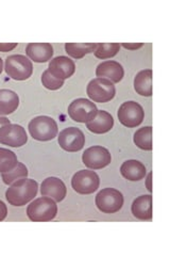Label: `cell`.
Returning a JSON list of instances; mask_svg holds the SVG:
<instances>
[{
  "instance_id": "cell-25",
  "label": "cell",
  "mask_w": 170,
  "mask_h": 256,
  "mask_svg": "<svg viewBox=\"0 0 170 256\" xmlns=\"http://www.w3.org/2000/svg\"><path fill=\"white\" fill-rule=\"evenodd\" d=\"M27 176H28L27 166L21 162H18L17 164H16V166L14 168L13 170L7 171V172H3L1 174L3 182L6 184V185H10V184L14 182L15 180H17L25 178H27Z\"/></svg>"
},
{
  "instance_id": "cell-11",
  "label": "cell",
  "mask_w": 170,
  "mask_h": 256,
  "mask_svg": "<svg viewBox=\"0 0 170 256\" xmlns=\"http://www.w3.org/2000/svg\"><path fill=\"white\" fill-rule=\"evenodd\" d=\"M28 141L25 128L17 124H6L0 128V143L12 148H20Z\"/></svg>"
},
{
  "instance_id": "cell-10",
  "label": "cell",
  "mask_w": 170,
  "mask_h": 256,
  "mask_svg": "<svg viewBox=\"0 0 170 256\" xmlns=\"http://www.w3.org/2000/svg\"><path fill=\"white\" fill-rule=\"evenodd\" d=\"M111 160L112 156L109 150L100 146H95L86 148L82 155L83 164L93 170L105 168L111 164Z\"/></svg>"
},
{
  "instance_id": "cell-9",
  "label": "cell",
  "mask_w": 170,
  "mask_h": 256,
  "mask_svg": "<svg viewBox=\"0 0 170 256\" xmlns=\"http://www.w3.org/2000/svg\"><path fill=\"white\" fill-rule=\"evenodd\" d=\"M145 112L139 102L129 100L119 107L118 118L119 122L127 127L139 126L144 120Z\"/></svg>"
},
{
  "instance_id": "cell-1",
  "label": "cell",
  "mask_w": 170,
  "mask_h": 256,
  "mask_svg": "<svg viewBox=\"0 0 170 256\" xmlns=\"http://www.w3.org/2000/svg\"><path fill=\"white\" fill-rule=\"evenodd\" d=\"M38 184L34 180L20 178L13 182L5 192V198L13 206H23L37 194Z\"/></svg>"
},
{
  "instance_id": "cell-19",
  "label": "cell",
  "mask_w": 170,
  "mask_h": 256,
  "mask_svg": "<svg viewBox=\"0 0 170 256\" xmlns=\"http://www.w3.org/2000/svg\"><path fill=\"white\" fill-rule=\"evenodd\" d=\"M120 173L127 180L137 182L145 178L147 170H146V166L139 160L131 159L127 160V162L121 164Z\"/></svg>"
},
{
  "instance_id": "cell-28",
  "label": "cell",
  "mask_w": 170,
  "mask_h": 256,
  "mask_svg": "<svg viewBox=\"0 0 170 256\" xmlns=\"http://www.w3.org/2000/svg\"><path fill=\"white\" fill-rule=\"evenodd\" d=\"M16 46H17V43H0V52H11Z\"/></svg>"
},
{
  "instance_id": "cell-30",
  "label": "cell",
  "mask_w": 170,
  "mask_h": 256,
  "mask_svg": "<svg viewBox=\"0 0 170 256\" xmlns=\"http://www.w3.org/2000/svg\"><path fill=\"white\" fill-rule=\"evenodd\" d=\"M121 45L128 48V50H137V48H141L144 44L143 43H123Z\"/></svg>"
},
{
  "instance_id": "cell-17",
  "label": "cell",
  "mask_w": 170,
  "mask_h": 256,
  "mask_svg": "<svg viewBox=\"0 0 170 256\" xmlns=\"http://www.w3.org/2000/svg\"><path fill=\"white\" fill-rule=\"evenodd\" d=\"M28 57L35 62H47L53 54V47L49 43H29L26 47Z\"/></svg>"
},
{
  "instance_id": "cell-12",
  "label": "cell",
  "mask_w": 170,
  "mask_h": 256,
  "mask_svg": "<svg viewBox=\"0 0 170 256\" xmlns=\"http://www.w3.org/2000/svg\"><path fill=\"white\" fill-rule=\"evenodd\" d=\"M58 141L63 150L67 152H78L84 146L85 136L80 128L67 127L60 132Z\"/></svg>"
},
{
  "instance_id": "cell-2",
  "label": "cell",
  "mask_w": 170,
  "mask_h": 256,
  "mask_svg": "<svg viewBox=\"0 0 170 256\" xmlns=\"http://www.w3.org/2000/svg\"><path fill=\"white\" fill-rule=\"evenodd\" d=\"M58 206L51 198L42 196L35 198L27 208V216L31 221L47 222L55 218Z\"/></svg>"
},
{
  "instance_id": "cell-20",
  "label": "cell",
  "mask_w": 170,
  "mask_h": 256,
  "mask_svg": "<svg viewBox=\"0 0 170 256\" xmlns=\"http://www.w3.org/2000/svg\"><path fill=\"white\" fill-rule=\"evenodd\" d=\"M19 105V98L12 90H0V116L10 114L17 109Z\"/></svg>"
},
{
  "instance_id": "cell-27",
  "label": "cell",
  "mask_w": 170,
  "mask_h": 256,
  "mask_svg": "<svg viewBox=\"0 0 170 256\" xmlns=\"http://www.w3.org/2000/svg\"><path fill=\"white\" fill-rule=\"evenodd\" d=\"M42 82L45 86V88L49 90H58L61 89L64 84V80L59 79L51 75V73L48 70H44L42 75Z\"/></svg>"
},
{
  "instance_id": "cell-16",
  "label": "cell",
  "mask_w": 170,
  "mask_h": 256,
  "mask_svg": "<svg viewBox=\"0 0 170 256\" xmlns=\"http://www.w3.org/2000/svg\"><path fill=\"white\" fill-rule=\"evenodd\" d=\"M114 126V118L104 110H98L96 116L86 123L88 130L94 134H105L110 132Z\"/></svg>"
},
{
  "instance_id": "cell-33",
  "label": "cell",
  "mask_w": 170,
  "mask_h": 256,
  "mask_svg": "<svg viewBox=\"0 0 170 256\" xmlns=\"http://www.w3.org/2000/svg\"><path fill=\"white\" fill-rule=\"evenodd\" d=\"M2 68H3V61L1 58H0V73L2 72Z\"/></svg>"
},
{
  "instance_id": "cell-14",
  "label": "cell",
  "mask_w": 170,
  "mask_h": 256,
  "mask_svg": "<svg viewBox=\"0 0 170 256\" xmlns=\"http://www.w3.org/2000/svg\"><path fill=\"white\" fill-rule=\"evenodd\" d=\"M40 194L43 196L53 198L56 202H61L66 196L67 189L65 184L58 178H48L43 180L40 186Z\"/></svg>"
},
{
  "instance_id": "cell-7",
  "label": "cell",
  "mask_w": 170,
  "mask_h": 256,
  "mask_svg": "<svg viewBox=\"0 0 170 256\" xmlns=\"http://www.w3.org/2000/svg\"><path fill=\"white\" fill-rule=\"evenodd\" d=\"M100 180L95 171L80 170L71 178V186L80 194H91L99 188Z\"/></svg>"
},
{
  "instance_id": "cell-5",
  "label": "cell",
  "mask_w": 170,
  "mask_h": 256,
  "mask_svg": "<svg viewBox=\"0 0 170 256\" xmlns=\"http://www.w3.org/2000/svg\"><path fill=\"white\" fill-rule=\"evenodd\" d=\"M5 72L15 80H26L31 77L33 64L26 56L11 54L5 59Z\"/></svg>"
},
{
  "instance_id": "cell-8",
  "label": "cell",
  "mask_w": 170,
  "mask_h": 256,
  "mask_svg": "<svg viewBox=\"0 0 170 256\" xmlns=\"http://www.w3.org/2000/svg\"><path fill=\"white\" fill-rule=\"evenodd\" d=\"M98 108L96 104L86 98H77L70 102L68 106V114L76 122L79 123H87L93 120Z\"/></svg>"
},
{
  "instance_id": "cell-32",
  "label": "cell",
  "mask_w": 170,
  "mask_h": 256,
  "mask_svg": "<svg viewBox=\"0 0 170 256\" xmlns=\"http://www.w3.org/2000/svg\"><path fill=\"white\" fill-rule=\"evenodd\" d=\"M151 176H152V173H149L148 174V178H147V182H146V186H147V189L151 192L152 191V187H151Z\"/></svg>"
},
{
  "instance_id": "cell-6",
  "label": "cell",
  "mask_w": 170,
  "mask_h": 256,
  "mask_svg": "<svg viewBox=\"0 0 170 256\" xmlns=\"http://www.w3.org/2000/svg\"><path fill=\"white\" fill-rule=\"evenodd\" d=\"M96 205L102 212H117L124 205V196L117 189L104 188L96 196Z\"/></svg>"
},
{
  "instance_id": "cell-26",
  "label": "cell",
  "mask_w": 170,
  "mask_h": 256,
  "mask_svg": "<svg viewBox=\"0 0 170 256\" xmlns=\"http://www.w3.org/2000/svg\"><path fill=\"white\" fill-rule=\"evenodd\" d=\"M119 43H98L95 50V56L99 59L112 58L119 52Z\"/></svg>"
},
{
  "instance_id": "cell-21",
  "label": "cell",
  "mask_w": 170,
  "mask_h": 256,
  "mask_svg": "<svg viewBox=\"0 0 170 256\" xmlns=\"http://www.w3.org/2000/svg\"><path fill=\"white\" fill-rule=\"evenodd\" d=\"M152 70H143L134 78V89L143 96L152 95Z\"/></svg>"
},
{
  "instance_id": "cell-18",
  "label": "cell",
  "mask_w": 170,
  "mask_h": 256,
  "mask_svg": "<svg viewBox=\"0 0 170 256\" xmlns=\"http://www.w3.org/2000/svg\"><path fill=\"white\" fill-rule=\"evenodd\" d=\"M132 214L140 220L152 219V196H141L134 200L131 207Z\"/></svg>"
},
{
  "instance_id": "cell-13",
  "label": "cell",
  "mask_w": 170,
  "mask_h": 256,
  "mask_svg": "<svg viewBox=\"0 0 170 256\" xmlns=\"http://www.w3.org/2000/svg\"><path fill=\"white\" fill-rule=\"evenodd\" d=\"M48 70L54 77L65 80L72 76L76 70V64L70 58L66 56H59L51 59L48 66Z\"/></svg>"
},
{
  "instance_id": "cell-4",
  "label": "cell",
  "mask_w": 170,
  "mask_h": 256,
  "mask_svg": "<svg viewBox=\"0 0 170 256\" xmlns=\"http://www.w3.org/2000/svg\"><path fill=\"white\" fill-rule=\"evenodd\" d=\"M88 98L96 102H107L114 98L116 94L115 86L107 78L97 77L91 80L86 89Z\"/></svg>"
},
{
  "instance_id": "cell-24",
  "label": "cell",
  "mask_w": 170,
  "mask_h": 256,
  "mask_svg": "<svg viewBox=\"0 0 170 256\" xmlns=\"http://www.w3.org/2000/svg\"><path fill=\"white\" fill-rule=\"evenodd\" d=\"M17 164V157H16L14 152L4 148H0V172L3 173L11 171Z\"/></svg>"
},
{
  "instance_id": "cell-31",
  "label": "cell",
  "mask_w": 170,
  "mask_h": 256,
  "mask_svg": "<svg viewBox=\"0 0 170 256\" xmlns=\"http://www.w3.org/2000/svg\"><path fill=\"white\" fill-rule=\"evenodd\" d=\"M10 123L11 122H10L9 118H6L4 116H0V128L4 126V125H6V124H10Z\"/></svg>"
},
{
  "instance_id": "cell-3",
  "label": "cell",
  "mask_w": 170,
  "mask_h": 256,
  "mask_svg": "<svg viewBox=\"0 0 170 256\" xmlns=\"http://www.w3.org/2000/svg\"><path fill=\"white\" fill-rule=\"evenodd\" d=\"M29 132L32 138L38 141L52 140L58 134V124L47 116H39L32 118L29 123Z\"/></svg>"
},
{
  "instance_id": "cell-15",
  "label": "cell",
  "mask_w": 170,
  "mask_h": 256,
  "mask_svg": "<svg viewBox=\"0 0 170 256\" xmlns=\"http://www.w3.org/2000/svg\"><path fill=\"white\" fill-rule=\"evenodd\" d=\"M96 75L100 78H107L111 82H119L125 75V70L121 64L117 61L108 60L101 62L96 68Z\"/></svg>"
},
{
  "instance_id": "cell-23",
  "label": "cell",
  "mask_w": 170,
  "mask_h": 256,
  "mask_svg": "<svg viewBox=\"0 0 170 256\" xmlns=\"http://www.w3.org/2000/svg\"><path fill=\"white\" fill-rule=\"evenodd\" d=\"M134 143L145 150H152V127L145 126L134 134Z\"/></svg>"
},
{
  "instance_id": "cell-29",
  "label": "cell",
  "mask_w": 170,
  "mask_h": 256,
  "mask_svg": "<svg viewBox=\"0 0 170 256\" xmlns=\"http://www.w3.org/2000/svg\"><path fill=\"white\" fill-rule=\"evenodd\" d=\"M7 214V208L6 205L0 200V221H2L5 219Z\"/></svg>"
},
{
  "instance_id": "cell-22",
  "label": "cell",
  "mask_w": 170,
  "mask_h": 256,
  "mask_svg": "<svg viewBox=\"0 0 170 256\" xmlns=\"http://www.w3.org/2000/svg\"><path fill=\"white\" fill-rule=\"evenodd\" d=\"M96 47V43H66L65 50L72 58L81 59L86 54L94 52Z\"/></svg>"
}]
</instances>
